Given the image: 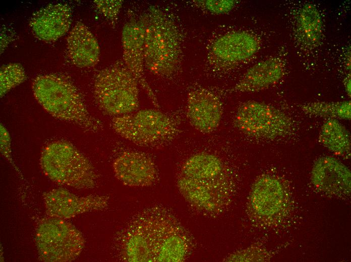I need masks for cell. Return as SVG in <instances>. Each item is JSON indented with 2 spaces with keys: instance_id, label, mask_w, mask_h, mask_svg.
Instances as JSON below:
<instances>
[{
  "instance_id": "1",
  "label": "cell",
  "mask_w": 351,
  "mask_h": 262,
  "mask_svg": "<svg viewBox=\"0 0 351 262\" xmlns=\"http://www.w3.org/2000/svg\"><path fill=\"white\" fill-rule=\"evenodd\" d=\"M190 236L177 218L161 206L134 215L115 236L114 250L126 262H181L189 256Z\"/></svg>"
},
{
  "instance_id": "2",
  "label": "cell",
  "mask_w": 351,
  "mask_h": 262,
  "mask_svg": "<svg viewBox=\"0 0 351 262\" xmlns=\"http://www.w3.org/2000/svg\"><path fill=\"white\" fill-rule=\"evenodd\" d=\"M33 94L41 106L54 117L76 124L90 132H97L101 122L88 111L79 91L65 77L40 75L32 84Z\"/></svg>"
},
{
  "instance_id": "3",
  "label": "cell",
  "mask_w": 351,
  "mask_h": 262,
  "mask_svg": "<svg viewBox=\"0 0 351 262\" xmlns=\"http://www.w3.org/2000/svg\"><path fill=\"white\" fill-rule=\"evenodd\" d=\"M146 13L145 66L154 75L169 76L176 71L181 58L179 29L174 21L160 9L151 6Z\"/></svg>"
},
{
  "instance_id": "4",
  "label": "cell",
  "mask_w": 351,
  "mask_h": 262,
  "mask_svg": "<svg viewBox=\"0 0 351 262\" xmlns=\"http://www.w3.org/2000/svg\"><path fill=\"white\" fill-rule=\"evenodd\" d=\"M44 173L58 184L77 189L95 187L97 175L90 161L72 144L57 141L47 145L40 159Z\"/></svg>"
},
{
  "instance_id": "5",
  "label": "cell",
  "mask_w": 351,
  "mask_h": 262,
  "mask_svg": "<svg viewBox=\"0 0 351 262\" xmlns=\"http://www.w3.org/2000/svg\"><path fill=\"white\" fill-rule=\"evenodd\" d=\"M138 85L124 62H118L96 74L94 97L100 108L109 115L130 114L139 106Z\"/></svg>"
},
{
  "instance_id": "6",
  "label": "cell",
  "mask_w": 351,
  "mask_h": 262,
  "mask_svg": "<svg viewBox=\"0 0 351 262\" xmlns=\"http://www.w3.org/2000/svg\"><path fill=\"white\" fill-rule=\"evenodd\" d=\"M113 129L123 138L143 147H155L166 143L177 135L176 121L157 110L146 109L133 114L114 117Z\"/></svg>"
},
{
  "instance_id": "7",
  "label": "cell",
  "mask_w": 351,
  "mask_h": 262,
  "mask_svg": "<svg viewBox=\"0 0 351 262\" xmlns=\"http://www.w3.org/2000/svg\"><path fill=\"white\" fill-rule=\"evenodd\" d=\"M35 241L39 259L43 261L68 262L75 260L85 245L82 233L63 219H42L36 228Z\"/></svg>"
},
{
  "instance_id": "8",
  "label": "cell",
  "mask_w": 351,
  "mask_h": 262,
  "mask_svg": "<svg viewBox=\"0 0 351 262\" xmlns=\"http://www.w3.org/2000/svg\"><path fill=\"white\" fill-rule=\"evenodd\" d=\"M233 123L244 134L260 139H275L292 130L291 118L283 112L265 103L248 101L236 113Z\"/></svg>"
},
{
  "instance_id": "9",
  "label": "cell",
  "mask_w": 351,
  "mask_h": 262,
  "mask_svg": "<svg viewBox=\"0 0 351 262\" xmlns=\"http://www.w3.org/2000/svg\"><path fill=\"white\" fill-rule=\"evenodd\" d=\"M177 186L181 194L198 210L217 214L226 208L230 200V186L226 175L210 180H197L181 176Z\"/></svg>"
},
{
  "instance_id": "10",
  "label": "cell",
  "mask_w": 351,
  "mask_h": 262,
  "mask_svg": "<svg viewBox=\"0 0 351 262\" xmlns=\"http://www.w3.org/2000/svg\"><path fill=\"white\" fill-rule=\"evenodd\" d=\"M146 22V13L138 18H131L124 25L122 33L123 59L153 105L158 108L157 98L147 83L144 72V41Z\"/></svg>"
},
{
  "instance_id": "11",
  "label": "cell",
  "mask_w": 351,
  "mask_h": 262,
  "mask_svg": "<svg viewBox=\"0 0 351 262\" xmlns=\"http://www.w3.org/2000/svg\"><path fill=\"white\" fill-rule=\"evenodd\" d=\"M46 212L50 217L67 219L87 212L100 211L108 205L109 196L91 194L80 196L59 188L43 193Z\"/></svg>"
},
{
  "instance_id": "12",
  "label": "cell",
  "mask_w": 351,
  "mask_h": 262,
  "mask_svg": "<svg viewBox=\"0 0 351 262\" xmlns=\"http://www.w3.org/2000/svg\"><path fill=\"white\" fill-rule=\"evenodd\" d=\"M223 114L221 100L217 95L205 89L191 91L188 95L187 115L196 129L205 134L215 130Z\"/></svg>"
},
{
  "instance_id": "13",
  "label": "cell",
  "mask_w": 351,
  "mask_h": 262,
  "mask_svg": "<svg viewBox=\"0 0 351 262\" xmlns=\"http://www.w3.org/2000/svg\"><path fill=\"white\" fill-rule=\"evenodd\" d=\"M113 169L116 178L129 186H150L157 177L153 160L138 152L126 151L120 154L113 162Z\"/></svg>"
},
{
  "instance_id": "14",
  "label": "cell",
  "mask_w": 351,
  "mask_h": 262,
  "mask_svg": "<svg viewBox=\"0 0 351 262\" xmlns=\"http://www.w3.org/2000/svg\"><path fill=\"white\" fill-rule=\"evenodd\" d=\"M72 10L65 4H49L34 13L29 21L33 34L46 42L55 41L69 30Z\"/></svg>"
},
{
  "instance_id": "15",
  "label": "cell",
  "mask_w": 351,
  "mask_h": 262,
  "mask_svg": "<svg viewBox=\"0 0 351 262\" xmlns=\"http://www.w3.org/2000/svg\"><path fill=\"white\" fill-rule=\"evenodd\" d=\"M350 172L335 158L323 156L315 162L311 181L320 190L335 195H347L350 191Z\"/></svg>"
},
{
  "instance_id": "16",
  "label": "cell",
  "mask_w": 351,
  "mask_h": 262,
  "mask_svg": "<svg viewBox=\"0 0 351 262\" xmlns=\"http://www.w3.org/2000/svg\"><path fill=\"white\" fill-rule=\"evenodd\" d=\"M284 202L283 186L276 177L263 175L254 183L250 204L256 216L263 219L275 216L282 209Z\"/></svg>"
},
{
  "instance_id": "17",
  "label": "cell",
  "mask_w": 351,
  "mask_h": 262,
  "mask_svg": "<svg viewBox=\"0 0 351 262\" xmlns=\"http://www.w3.org/2000/svg\"><path fill=\"white\" fill-rule=\"evenodd\" d=\"M260 46L258 38L244 31L224 34L216 38L211 46V51L219 60L238 62L252 57Z\"/></svg>"
},
{
  "instance_id": "18",
  "label": "cell",
  "mask_w": 351,
  "mask_h": 262,
  "mask_svg": "<svg viewBox=\"0 0 351 262\" xmlns=\"http://www.w3.org/2000/svg\"><path fill=\"white\" fill-rule=\"evenodd\" d=\"M284 74V66L278 58H269L250 67L231 89L235 92H254L278 83Z\"/></svg>"
},
{
  "instance_id": "19",
  "label": "cell",
  "mask_w": 351,
  "mask_h": 262,
  "mask_svg": "<svg viewBox=\"0 0 351 262\" xmlns=\"http://www.w3.org/2000/svg\"><path fill=\"white\" fill-rule=\"evenodd\" d=\"M68 55L72 62L79 68L95 66L100 56L98 41L88 27L77 22L67 38Z\"/></svg>"
},
{
  "instance_id": "20",
  "label": "cell",
  "mask_w": 351,
  "mask_h": 262,
  "mask_svg": "<svg viewBox=\"0 0 351 262\" xmlns=\"http://www.w3.org/2000/svg\"><path fill=\"white\" fill-rule=\"evenodd\" d=\"M226 175L221 160L216 155L201 152L189 157L181 168V176L197 180H210Z\"/></svg>"
},
{
  "instance_id": "21",
  "label": "cell",
  "mask_w": 351,
  "mask_h": 262,
  "mask_svg": "<svg viewBox=\"0 0 351 262\" xmlns=\"http://www.w3.org/2000/svg\"><path fill=\"white\" fill-rule=\"evenodd\" d=\"M297 26L299 39L305 45L313 47L319 43L322 36V21L315 5L307 3L301 8Z\"/></svg>"
},
{
  "instance_id": "22",
  "label": "cell",
  "mask_w": 351,
  "mask_h": 262,
  "mask_svg": "<svg viewBox=\"0 0 351 262\" xmlns=\"http://www.w3.org/2000/svg\"><path fill=\"white\" fill-rule=\"evenodd\" d=\"M320 143L330 151L341 156L350 155V138L346 128L337 119H326L319 134Z\"/></svg>"
},
{
  "instance_id": "23",
  "label": "cell",
  "mask_w": 351,
  "mask_h": 262,
  "mask_svg": "<svg viewBox=\"0 0 351 262\" xmlns=\"http://www.w3.org/2000/svg\"><path fill=\"white\" fill-rule=\"evenodd\" d=\"M306 114L326 119L349 120L351 118V103L349 100L336 102L315 101L303 103L300 106Z\"/></svg>"
},
{
  "instance_id": "24",
  "label": "cell",
  "mask_w": 351,
  "mask_h": 262,
  "mask_svg": "<svg viewBox=\"0 0 351 262\" xmlns=\"http://www.w3.org/2000/svg\"><path fill=\"white\" fill-rule=\"evenodd\" d=\"M26 79L25 71L21 64L10 63L2 66L0 71L1 97L22 83Z\"/></svg>"
},
{
  "instance_id": "25",
  "label": "cell",
  "mask_w": 351,
  "mask_h": 262,
  "mask_svg": "<svg viewBox=\"0 0 351 262\" xmlns=\"http://www.w3.org/2000/svg\"><path fill=\"white\" fill-rule=\"evenodd\" d=\"M94 3L98 11L105 18L112 27L118 20L123 0H95Z\"/></svg>"
},
{
  "instance_id": "26",
  "label": "cell",
  "mask_w": 351,
  "mask_h": 262,
  "mask_svg": "<svg viewBox=\"0 0 351 262\" xmlns=\"http://www.w3.org/2000/svg\"><path fill=\"white\" fill-rule=\"evenodd\" d=\"M195 3L200 7L214 14H223L230 11L237 2L231 0H203Z\"/></svg>"
},
{
  "instance_id": "27",
  "label": "cell",
  "mask_w": 351,
  "mask_h": 262,
  "mask_svg": "<svg viewBox=\"0 0 351 262\" xmlns=\"http://www.w3.org/2000/svg\"><path fill=\"white\" fill-rule=\"evenodd\" d=\"M1 154L11 163L15 169L20 172L14 164L11 154V138L10 134L2 123H1Z\"/></svg>"
},
{
  "instance_id": "28",
  "label": "cell",
  "mask_w": 351,
  "mask_h": 262,
  "mask_svg": "<svg viewBox=\"0 0 351 262\" xmlns=\"http://www.w3.org/2000/svg\"><path fill=\"white\" fill-rule=\"evenodd\" d=\"M350 75L349 74L346 76L343 81V85L344 87L345 91L349 97H350Z\"/></svg>"
}]
</instances>
